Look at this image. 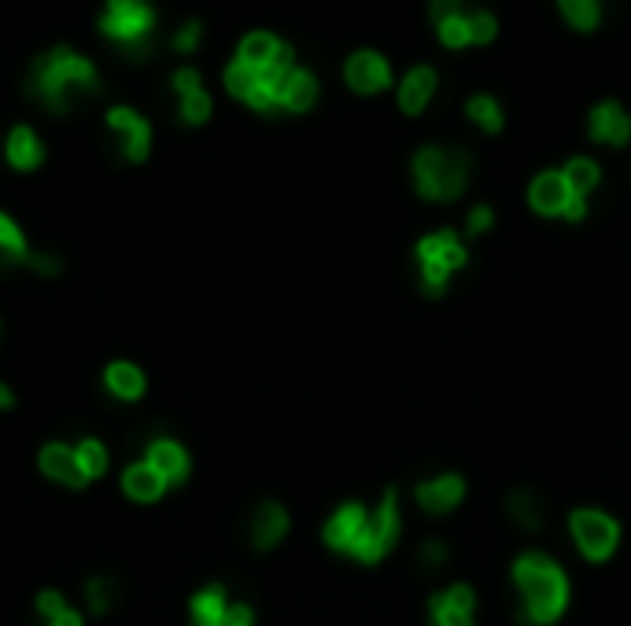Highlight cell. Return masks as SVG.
I'll use <instances>...</instances> for the list:
<instances>
[{
    "label": "cell",
    "instance_id": "1",
    "mask_svg": "<svg viewBox=\"0 0 631 626\" xmlns=\"http://www.w3.org/2000/svg\"><path fill=\"white\" fill-rule=\"evenodd\" d=\"M97 67L71 49H52L49 55H41L26 78V92L52 111H67L78 92H97Z\"/></svg>",
    "mask_w": 631,
    "mask_h": 626
},
{
    "label": "cell",
    "instance_id": "2",
    "mask_svg": "<svg viewBox=\"0 0 631 626\" xmlns=\"http://www.w3.org/2000/svg\"><path fill=\"white\" fill-rule=\"evenodd\" d=\"M514 578L521 586V601H525V623H554L569 604V583H565V572L554 564L551 557L543 553H525L514 564Z\"/></svg>",
    "mask_w": 631,
    "mask_h": 626
},
{
    "label": "cell",
    "instance_id": "3",
    "mask_svg": "<svg viewBox=\"0 0 631 626\" xmlns=\"http://www.w3.org/2000/svg\"><path fill=\"white\" fill-rule=\"evenodd\" d=\"M414 177H417V192H421L425 200H436V203L458 200L469 181V155L425 148V152H417L414 158Z\"/></svg>",
    "mask_w": 631,
    "mask_h": 626
},
{
    "label": "cell",
    "instance_id": "4",
    "mask_svg": "<svg viewBox=\"0 0 631 626\" xmlns=\"http://www.w3.org/2000/svg\"><path fill=\"white\" fill-rule=\"evenodd\" d=\"M100 30L129 55H144L155 30V8L148 0H108L100 15Z\"/></svg>",
    "mask_w": 631,
    "mask_h": 626
},
{
    "label": "cell",
    "instance_id": "5",
    "mask_svg": "<svg viewBox=\"0 0 631 626\" xmlns=\"http://www.w3.org/2000/svg\"><path fill=\"white\" fill-rule=\"evenodd\" d=\"M417 266H421V284L432 298L447 292V280L466 266V247L454 232H432L417 244Z\"/></svg>",
    "mask_w": 631,
    "mask_h": 626
},
{
    "label": "cell",
    "instance_id": "6",
    "mask_svg": "<svg viewBox=\"0 0 631 626\" xmlns=\"http://www.w3.org/2000/svg\"><path fill=\"white\" fill-rule=\"evenodd\" d=\"M395 541H399V501H395V490H388L384 501L377 504V512H369V520H366V527H362L351 557L362 560V564H377Z\"/></svg>",
    "mask_w": 631,
    "mask_h": 626
},
{
    "label": "cell",
    "instance_id": "7",
    "mask_svg": "<svg viewBox=\"0 0 631 626\" xmlns=\"http://www.w3.org/2000/svg\"><path fill=\"white\" fill-rule=\"evenodd\" d=\"M572 538H577V546H580L583 557L595 560V564H602V560L614 557L620 527L606 516V512L580 509V512H572Z\"/></svg>",
    "mask_w": 631,
    "mask_h": 626
},
{
    "label": "cell",
    "instance_id": "8",
    "mask_svg": "<svg viewBox=\"0 0 631 626\" xmlns=\"http://www.w3.org/2000/svg\"><path fill=\"white\" fill-rule=\"evenodd\" d=\"M472 609H477V597L469 586H451L429 601V619L432 626H472Z\"/></svg>",
    "mask_w": 631,
    "mask_h": 626
},
{
    "label": "cell",
    "instance_id": "9",
    "mask_svg": "<svg viewBox=\"0 0 631 626\" xmlns=\"http://www.w3.org/2000/svg\"><path fill=\"white\" fill-rule=\"evenodd\" d=\"M462 498H466L462 475H436V480L417 487V501H421V509L432 512V516H443V512L458 509Z\"/></svg>",
    "mask_w": 631,
    "mask_h": 626
},
{
    "label": "cell",
    "instance_id": "10",
    "mask_svg": "<svg viewBox=\"0 0 631 626\" xmlns=\"http://www.w3.org/2000/svg\"><path fill=\"white\" fill-rule=\"evenodd\" d=\"M369 512L362 509V504H343V509L332 516L329 523H325V541H329L332 549H340V553H351L355 549V541L362 535V527H366Z\"/></svg>",
    "mask_w": 631,
    "mask_h": 626
},
{
    "label": "cell",
    "instance_id": "11",
    "mask_svg": "<svg viewBox=\"0 0 631 626\" xmlns=\"http://www.w3.org/2000/svg\"><path fill=\"white\" fill-rule=\"evenodd\" d=\"M108 126L118 129V133L126 137V158H134V163H141L148 155V144H152V133H148V123L141 115H134L129 107H111L108 111Z\"/></svg>",
    "mask_w": 631,
    "mask_h": 626
},
{
    "label": "cell",
    "instance_id": "12",
    "mask_svg": "<svg viewBox=\"0 0 631 626\" xmlns=\"http://www.w3.org/2000/svg\"><path fill=\"white\" fill-rule=\"evenodd\" d=\"M343 74H348V86L355 92H377L388 86V63L377 52H355Z\"/></svg>",
    "mask_w": 631,
    "mask_h": 626
},
{
    "label": "cell",
    "instance_id": "13",
    "mask_svg": "<svg viewBox=\"0 0 631 626\" xmlns=\"http://www.w3.org/2000/svg\"><path fill=\"white\" fill-rule=\"evenodd\" d=\"M569 181H565L561 174H540L532 181V192H528V200H532V207L540 214H561L565 203H569Z\"/></svg>",
    "mask_w": 631,
    "mask_h": 626
},
{
    "label": "cell",
    "instance_id": "14",
    "mask_svg": "<svg viewBox=\"0 0 631 626\" xmlns=\"http://www.w3.org/2000/svg\"><path fill=\"white\" fill-rule=\"evenodd\" d=\"M591 137L606 144H628L631 140V118L617 104H602L591 115Z\"/></svg>",
    "mask_w": 631,
    "mask_h": 626
},
{
    "label": "cell",
    "instance_id": "15",
    "mask_svg": "<svg viewBox=\"0 0 631 626\" xmlns=\"http://www.w3.org/2000/svg\"><path fill=\"white\" fill-rule=\"evenodd\" d=\"M41 469L45 475H52V480L67 483V487H81V483L89 480L78 464V453L67 450V446H49V450L41 453Z\"/></svg>",
    "mask_w": 631,
    "mask_h": 626
},
{
    "label": "cell",
    "instance_id": "16",
    "mask_svg": "<svg viewBox=\"0 0 631 626\" xmlns=\"http://www.w3.org/2000/svg\"><path fill=\"white\" fill-rule=\"evenodd\" d=\"M432 89H436V74L429 67L411 71L406 74V81H403V89H399V107H403L406 115H417V111L429 104Z\"/></svg>",
    "mask_w": 631,
    "mask_h": 626
},
{
    "label": "cell",
    "instance_id": "17",
    "mask_svg": "<svg viewBox=\"0 0 631 626\" xmlns=\"http://www.w3.org/2000/svg\"><path fill=\"white\" fill-rule=\"evenodd\" d=\"M285 531H289V516H285L281 504H263V509L255 512L252 535H255V546L258 549L277 546V541L285 538Z\"/></svg>",
    "mask_w": 631,
    "mask_h": 626
},
{
    "label": "cell",
    "instance_id": "18",
    "mask_svg": "<svg viewBox=\"0 0 631 626\" xmlns=\"http://www.w3.org/2000/svg\"><path fill=\"white\" fill-rule=\"evenodd\" d=\"M45 148L41 140L34 137V129L18 126L12 129V137H8V158H12V166H18V170H34L37 163H41Z\"/></svg>",
    "mask_w": 631,
    "mask_h": 626
},
{
    "label": "cell",
    "instance_id": "19",
    "mask_svg": "<svg viewBox=\"0 0 631 626\" xmlns=\"http://www.w3.org/2000/svg\"><path fill=\"white\" fill-rule=\"evenodd\" d=\"M148 464H152L163 480H174V483L185 480V472H189V457H185L181 446H174V443H155L152 453H148Z\"/></svg>",
    "mask_w": 631,
    "mask_h": 626
},
{
    "label": "cell",
    "instance_id": "20",
    "mask_svg": "<svg viewBox=\"0 0 631 626\" xmlns=\"http://www.w3.org/2000/svg\"><path fill=\"white\" fill-rule=\"evenodd\" d=\"M314 100H318V81H314L307 71H292L289 81H285V89H281V107L307 111Z\"/></svg>",
    "mask_w": 631,
    "mask_h": 626
},
{
    "label": "cell",
    "instance_id": "21",
    "mask_svg": "<svg viewBox=\"0 0 631 626\" xmlns=\"http://www.w3.org/2000/svg\"><path fill=\"white\" fill-rule=\"evenodd\" d=\"M163 475L152 469V464H137V469L126 472V494L137 501H155L163 494Z\"/></svg>",
    "mask_w": 631,
    "mask_h": 626
},
{
    "label": "cell",
    "instance_id": "22",
    "mask_svg": "<svg viewBox=\"0 0 631 626\" xmlns=\"http://www.w3.org/2000/svg\"><path fill=\"white\" fill-rule=\"evenodd\" d=\"M277 44H281V41H274L270 34H248L244 44H240V63H248V67H255V71L270 67Z\"/></svg>",
    "mask_w": 631,
    "mask_h": 626
},
{
    "label": "cell",
    "instance_id": "23",
    "mask_svg": "<svg viewBox=\"0 0 631 626\" xmlns=\"http://www.w3.org/2000/svg\"><path fill=\"white\" fill-rule=\"evenodd\" d=\"M226 609H229L226 597H222L218 586H211V590H203L197 601H192V619H197V626H218Z\"/></svg>",
    "mask_w": 631,
    "mask_h": 626
},
{
    "label": "cell",
    "instance_id": "24",
    "mask_svg": "<svg viewBox=\"0 0 631 626\" xmlns=\"http://www.w3.org/2000/svg\"><path fill=\"white\" fill-rule=\"evenodd\" d=\"M509 516L521 523L525 531H540L543 527V504L535 501L528 490H517L514 498H509Z\"/></svg>",
    "mask_w": 631,
    "mask_h": 626
},
{
    "label": "cell",
    "instance_id": "25",
    "mask_svg": "<svg viewBox=\"0 0 631 626\" xmlns=\"http://www.w3.org/2000/svg\"><path fill=\"white\" fill-rule=\"evenodd\" d=\"M108 387L115 391V395H123V398H137L144 391V376L134 366L118 361V366L108 369Z\"/></svg>",
    "mask_w": 631,
    "mask_h": 626
},
{
    "label": "cell",
    "instance_id": "26",
    "mask_svg": "<svg viewBox=\"0 0 631 626\" xmlns=\"http://www.w3.org/2000/svg\"><path fill=\"white\" fill-rule=\"evenodd\" d=\"M561 177L569 181V189L577 192V195H588L598 184V166L591 163V158H572V163L565 166Z\"/></svg>",
    "mask_w": 631,
    "mask_h": 626
},
{
    "label": "cell",
    "instance_id": "27",
    "mask_svg": "<svg viewBox=\"0 0 631 626\" xmlns=\"http://www.w3.org/2000/svg\"><path fill=\"white\" fill-rule=\"evenodd\" d=\"M466 111H469L472 123L484 126L488 133H499V129H503V111H499V104L491 97H472Z\"/></svg>",
    "mask_w": 631,
    "mask_h": 626
},
{
    "label": "cell",
    "instance_id": "28",
    "mask_svg": "<svg viewBox=\"0 0 631 626\" xmlns=\"http://www.w3.org/2000/svg\"><path fill=\"white\" fill-rule=\"evenodd\" d=\"M258 86V71L255 67H248V63H234V67L226 71V89L234 92V97H240V100H248L252 97V89Z\"/></svg>",
    "mask_w": 631,
    "mask_h": 626
},
{
    "label": "cell",
    "instance_id": "29",
    "mask_svg": "<svg viewBox=\"0 0 631 626\" xmlns=\"http://www.w3.org/2000/svg\"><path fill=\"white\" fill-rule=\"evenodd\" d=\"M561 8H565V18H569L572 26H580V30H591V26L598 23L595 0H561Z\"/></svg>",
    "mask_w": 631,
    "mask_h": 626
},
{
    "label": "cell",
    "instance_id": "30",
    "mask_svg": "<svg viewBox=\"0 0 631 626\" xmlns=\"http://www.w3.org/2000/svg\"><path fill=\"white\" fill-rule=\"evenodd\" d=\"M207 115H211V97L203 89L189 92V97H181V118H185V123L200 126V123H207Z\"/></svg>",
    "mask_w": 631,
    "mask_h": 626
},
{
    "label": "cell",
    "instance_id": "31",
    "mask_svg": "<svg viewBox=\"0 0 631 626\" xmlns=\"http://www.w3.org/2000/svg\"><path fill=\"white\" fill-rule=\"evenodd\" d=\"M74 453H78V464H81V472L86 475H100L108 469V453H104V446L100 443H81Z\"/></svg>",
    "mask_w": 631,
    "mask_h": 626
},
{
    "label": "cell",
    "instance_id": "32",
    "mask_svg": "<svg viewBox=\"0 0 631 626\" xmlns=\"http://www.w3.org/2000/svg\"><path fill=\"white\" fill-rule=\"evenodd\" d=\"M440 37L447 49H462V44H469V18L454 15L447 23H440Z\"/></svg>",
    "mask_w": 631,
    "mask_h": 626
},
{
    "label": "cell",
    "instance_id": "33",
    "mask_svg": "<svg viewBox=\"0 0 631 626\" xmlns=\"http://www.w3.org/2000/svg\"><path fill=\"white\" fill-rule=\"evenodd\" d=\"M0 247L12 251L15 258H26V244H23V232H18V226L12 218H4L0 214Z\"/></svg>",
    "mask_w": 631,
    "mask_h": 626
},
{
    "label": "cell",
    "instance_id": "34",
    "mask_svg": "<svg viewBox=\"0 0 631 626\" xmlns=\"http://www.w3.org/2000/svg\"><path fill=\"white\" fill-rule=\"evenodd\" d=\"M491 37H495V18L491 15H472L469 18V41H477V44H484V41H491Z\"/></svg>",
    "mask_w": 631,
    "mask_h": 626
},
{
    "label": "cell",
    "instance_id": "35",
    "mask_svg": "<svg viewBox=\"0 0 631 626\" xmlns=\"http://www.w3.org/2000/svg\"><path fill=\"white\" fill-rule=\"evenodd\" d=\"M200 30H203V26L197 23V18H189V23H185L181 30H178V37H174V49L192 52V49H197V41H200Z\"/></svg>",
    "mask_w": 631,
    "mask_h": 626
},
{
    "label": "cell",
    "instance_id": "36",
    "mask_svg": "<svg viewBox=\"0 0 631 626\" xmlns=\"http://www.w3.org/2000/svg\"><path fill=\"white\" fill-rule=\"evenodd\" d=\"M174 89H178L181 97H189V92H197V89H200V74L192 71V67L178 71V74H174Z\"/></svg>",
    "mask_w": 631,
    "mask_h": 626
},
{
    "label": "cell",
    "instance_id": "37",
    "mask_svg": "<svg viewBox=\"0 0 631 626\" xmlns=\"http://www.w3.org/2000/svg\"><path fill=\"white\" fill-rule=\"evenodd\" d=\"M218 626H252V612H248L244 604H237V609H226V615L218 619Z\"/></svg>",
    "mask_w": 631,
    "mask_h": 626
},
{
    "label": "cell",
    "instance_id": "38",
    "mask_svg": "<svg viewBox=\"0 0 631 626\" xmlns=\"http://www.w3.org/2000/svg\"><path fill=\"white\" fill-rule=\"evenodd\" d=\"M421 560L429 567H440L443 560H447V546H443V541H429V546L421 549Z\"/></svg>",
    "mask_w": 631,
    "mask_h": 626
},
{
    "label": "cell",
    "instance_id": "39",
    "mask_svg": "<svg viewBox=\"0 0 631 626\" xmlns=\"http://www.w3.org/2000/svg\"><path fill=\"white\" fill-rule=\"evenodd\" d=\"M491 229V210L488 207H477L469 214V237H480V232Z\"/></svg>",
    "mask_w": 631,
    "mask_h": 626
},
{
    "label": "cell",
    "instance_id": "40",
    "mask_svg": "<svg viewBox=\"0 0 631 626\" xmlns=\"http://www.w3.org/2000/svg\"><path fill=\"white\" fill-rule=\"evenodd\" d=\"M458 4L462 0H432V18L436 23H447V18L458 15Z\"/></svg>",
    "mask_w": 631,
    "mask_h": 626
},
{
    "label": "cell",
    "instance_id": "41",
    "mask_svg": "<svg viewBox=\"0 0 631 626\" xmlns=\"http://www.w3.org/2000/svg\"><path fill=\"white\" fill-rule=\"evenodd\" d=\"M37 604H41V612L49 615V619H55V615L63 612V601H60V593H41V601H37Z\"/></svg>",
    "mask_w": 631,
    "mask_h": 626
},
{
    "label": "cell",
    "instance_id": "42",
    "mask_svg": "<svg viewBox=\"0 0 631 626\" xmlns=\"http://www.w3.org/2000/svg\"><path fill=\"white\" fill-rule=\"evenodd\" d=\"M583 210H588V207H583V195H577V192H572L569 195V203H565V218H569V221H580L583 218Z\"/></svg>",
    "mask_w": 631,
    "mask_h": 626
},
{
    "label": "cell",
    "instance_id": "43",
    "mask_svg": "<svg viewBox=\"0 0 631 626\" xmlns=\"http://www.w3.org/2000/svg\"><path fill=\"white\" fill-rule=\"evenodd\" d=\"M89 601H92V609H97V612H104V609H108L104 586H100V583H92V586H89Z\"/></svg>",
    "mask_w": 631,
    "mask_h": 626
},
{
    "label": "cell",
    "instance_id": "44",
    "mask_svg": "<svg viewBox=\"0 0 631 626\" xmlns=\"http://www.w3.org/2000/svg\"><path fill=\"white\" fill-rule=\"evenodd\" d=\"M30 261H34L37 269H41V273H55V269H60V266H55V258H49V255H34Z\"/></svg>",
    "mask_w": 631,
    "mask_h": 626
},
{
    "label": "cell",
    "instance_id": "45",
    "mask_svg": "<svg viewBox=\"0 0 631 626\" xmlns=\"http://www.w3.org/2000/svg\"><path fill=\"white\" fill-rule=\"evenodd\" d=\"M52 626H81V619H78V615H74V612H67V609H63L60 615H55V619H52Z\"/></svg>",
    "mask_w": 631,
    "mask_h": 626
},
{
    "label": "cell",
    "instance_id": "46",
    "mask_svg": "<svg viewBox=\"0 0 631 626\" xmlns=\"http://www.w3.org/2000/svg\"><path fill=\"white\" fill-rule=\"evenodd\" d=\"M15 261H23V258H15L12 251H4V247H0V269H4V266H15Z\"/></svg>",
    "mask_w": 631,
    "mask_h": 626
},
{
    "label": "cell",
    "instance_id": "47",
    "mask_svg": "<svg viewBox=\"0 0 631 626\" xmlns=\"http://www.w3.org/2000/svg\"><path fill=\"white\" fill-rule=\"evenodd\" d=\"M8 406H12V391L0 387V409H8Z\"/></svg>",
    "mask_w": 631,
    "mask_h": 626
}]
</instances>
